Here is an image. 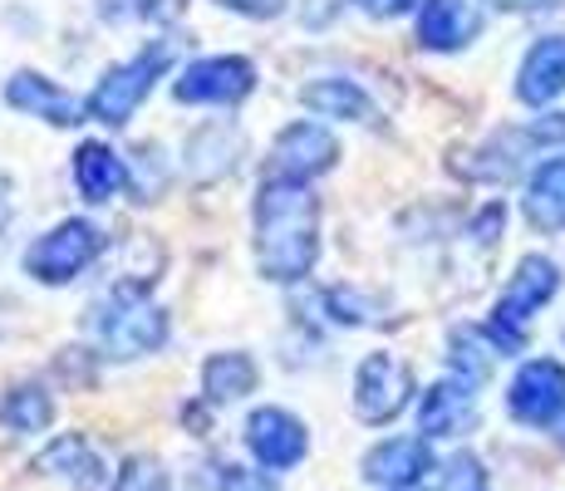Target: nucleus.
<instances>
[{
    "label": "nucleus",
    "mask_w": 565,
    "mask_h": 491,
    "mask_svg": "<svg viewBox=\"0 0 565 491\" xmlns=\"http://www.w3.org/2000/svg\"><path fill=\"white\" fill-rule=\"evenodd\" d=\"M315 250H320V202L306 182L266 178L256 196V266L266 280L310 276Z\"/></svg>",
    "instance_id": "nucleus-1"
},
{
    "label": "nucleus",
    "mask_w": 565,
    "mask_h": 491,
    "mask_svg": "<svg viewBox=\"0 0 565 491\" xmlns=\"http://www.w3.org/2000/svg\"><path fill=\"white\" fill-rule=\"evenodd\" d=\"M556 290H561V266H556V260H551V256H526V260H521L512 286H507L502 300H497L492 324H487L492 344L502 349V354H512V349L526 344L531 314H536Z\"/></svg>",
    "instance_id": "nucleus-2"
},
{
    "label": "nucleus",
    "mask_w": 565,
    "mask_h": 491,
    "mask_svg": "<svg viewBox=\"0 0 565 491\" xmlns=\"http://www.w3.org/2000/svg\"><path fill=\"white\" fill-rule=\"evenodd\" d=\"M168 60H172V45H153V50L138 54V60L108 70L99 79V89L89 94V118H99L104 128H124L128 118H134V108L153 94L158 74L168 70Z\"/></svg>",
    "instance_id": "nucleus-3"
},
{
    "label": "nucleus",
    "mask_w": 565,
    "mask_h": 491,
    "mask_svg": "<svg viewBox=\"0 0 565 491\" xmlns=\"http://www.w3.org/2000/svg\"><path fill=\"white\" fill-rule=\"evenodd\" d=\"M104 242L108 236L94 222H60L50 236H40V242L25 250V270L35 280H45V286H64V280H74L84 266L99 260Z\"/></svg>",
    "instance_id": "nucleus-4"
},
{
    "label": "nucleus",
    "mask_w": 565,
    "mask_h": 491,
    "mask_svg": "<svg viewBox=\"0 0 565 491\" xmlns=\"http://www.w3.org/2000/svg\"><path fill=\"white\" fill-rule=\"evenodd\" d=\"M94 330H99V349L108 359H138V354L162 349V340H168V314L158 305H148L143 295H118V305Z\"/></svg>",
    "instance_id": "nucleus-5"
},
{
    "label": "nucleus",
    "mask_w": 565,
    "mask_h": 491,
    "mask_svg": "<svg viewBox=\"0 0 565 491\" xmlns=\"http://www.w3.org/2000/svg\"><path fill=\"white\" fill-rule=\"evenodd\" d=\"M507 408L526 428H551L565 418V369L556 359H531L516 369L512 388H507Z\"/></svg>",
    "instance_id": "nucleus-6"
},
{
    "label": "nucleus",
    "mask_w": 565,
    "mask_h": 491,
    "mask_svg": "<svg viewBox=\"0 0 565 491\" xmlns=\"http://www.w3.org/2000/svg\"><path fill=\"white\" fill-rule=\"evenodd\" d=\"M408 393H413V374L404 359L394 354H369L354 374V413L364 423H394L398 413L408 408Z\"/></svg>",
    "instance_id": "nucleus-7"
},
{
    "label": "nucleus",
    "mask_w": 565,
    "mask_h": 491,
    "mask_svg": "<svg viewBox=\"0 0 565 491\" xmlns=\"http://www.w3.org/2000/svg\"><path fill=\"white\" fill-rule=\"evenodd\" d=\"M256 89V70L252 60H236V54H212V60H198L178 74L172 94L182 104H242L246 94Z\"/></svg>",
    "instance_id": "nucleus-8"
},
{
    "label": "nucleus",
    "mask_w": 565,
    "mask_h": 491,
    "mask_svg": "<svg viewBox=\"0 0 565 491\" xmlns=\"http://www.w3.org/2000/svg\"><path fill=\"white\" fill-rule=\"evenodd\" d=\"M334 158H340V143H334L330 128H320V124H290L286 134L270 143V178L310 182V178H320V172H330Z\"/></svg>",
    "instance_id": "nucleus-9"
},
{
    "label": "nucleus",
    "mask_w": 565,
    "mask_h": 491,
    "mask_svg": "<svg viewBox=\"0 0 565 491\" xmlns=\"http://www.w3.org/2000/svg\"><path fill=\"white\" fill-rule=\"evenodd\" d=\"M246 447H252V457L260 467H270V472H290V467L306 457V423L290 418L286 408H256L252 418H246Z\"/></svg>",
    "instance_id": "nucleus-10"
},
{
    "label": "nucleus",
    "mask_w": 565,
    "mask_h": 491,
    "mask_svg": "<svg viewBox=\"0 0 565 491\" xmlns=\"http://www.w3.org/2000/svg\"><path fill=\"white\" fill-rule=\"evenodd\" d=\"M477 384H467V378H443V384H433L423 393L418 403V433L423 438H458L467 423L477 418Z\"/></svg>",
    "instance_id": "nucleus-11"
},
{
    "label": "nucleus",
    "mask_w": 565,
    "mask_h": 491,
    "mask_svg": "<svg viewBox=\"0 0 565 491\" xmlns=\"http://www.w3.org/2000/svg\"><path fill=\"white\" fill-rule=\"evenodd\" d=\"M565 94V35H546L531 45L516 74V98L531 108H546L551 98Z\"/></svg>",
    "instance_id": "nucleus-12"
},
{
    "label": "nucleus",
    "mask_w": 565,
    "mask_h": 491,
    "mask_svg": "<svg viewBox=\"0 0 565 491\" xmlns=\"http://www.w3.org/2000/svg\"><path fill=\"white\" fill-rule=\"evenodd\" d=\"M6 98H10L15 108H25V114L50 118L54 128H74V124H84V114H89V104H79V98L64 94L54 79H45V74H30V70L10 79Z\"/></svg>",
    "instance_id": "nucleus-13"
},
{
    "label": "nucleus",
    "mask_w": 565,
    "mask_h": 491,
    "mask_svg": "<svg viewBox=\"0 0 565 491\" xmlns=\"http://www.w3.org/2000/svg\"><path fill=\"white\" fill-rule=\"evenodd\" d=\"M433 472V452L423 438H388L364 457V477L384 487H418Z\"/></svg>",
    "instance_id": "nucleus-14"
},
{
    "label": "nucleus",
    "mask_w": 565,
    "mask_h": 491,
    "mask_svg": "<svg viewBox=\"0 0 565 491\" xmlns=\"http://www.w3.org/2000/svg\"><path fill=\"white\" fill-rule=\"evenodd\" d=\"M482 30L472 0H423L418 10V45L423 50H462Z\"/></svg>",
    "instance_id": "nucleus-15"
},
{
    "label": "nucleus",
    "mask_w": 565,
    "mask_h": 491,
    "mask_svg": "<svg viewBox=\"0 0 565 491\" xmlns=\"http://www.w3.org/2000/svg\"><path fill=\"white\" fill-rule=\"evenodd\" d=\"M35 472H50V477H64V482H74V491H99L108 482L99 452H94L84 438H60L50 442L45 452L35 457Z\"/></svg>",
    "instance_id": "nucleus-16"
},
{
    "label": "nucleus",
    "mask_w": 565,
    "mask_h": 491,
    "mask_svg": "<svg viewBox=\"0 0 565 491\" xmlns=\"http://www.w3.org/2000/svg\"><path fill=\"white\" fill-rule=\"evenodd\" d=\"M526 222L536 232H565V152L541 162L526 182Z\"/></svg>",
    "instance_id": "nucleus-17"
},
{
    "label": "nucleus",
    "mask_w": 565,
    "mask_h": 491,
    "mask_svg": "<svg viewBox=\"0 0 565 491\" xmlns=\"http://www.w3.org/2000/svg\"><path fill=\"white\" fill-rule=\"evenodd\" d=\"M74 182H79L84 202H108V196L124 192L128 168L108 143H84L74 152Z\"/></svg>",
    "instance_id": "nucleus-18"
},
{
    "label": "nucleus",
    "mask_w": 565,
    "mask_h": 491,
    "mask_svg": "<svg viewBox=\"0 0 565 491\" xmlns=\"http://www.w3.org/2000/svg\"><path fill=\"white\" fill-rule=\"evenodd\" d=\"M300 104L324 118H360V124L374 118V104H369V94L354 79H315L300 89Z\"/></svg>",
    "instance_id": "nucleus-19"
},
{
    "label": "nucleus",
    "mask_w": 565,
    "mask_h": 491,
    "mask_svg": "<svg viewBox=\"0 0 565 491\" xmlns=\"http://www.w3.org/2000/svg\"><path fill=\"white\" fill-rule=\"evenodd\" d=\"M242 148V138H236V128H226V124H206L198 128V134L188 138V172L198 182H212V178H222L226 168H232V152Z\"/></svg>",
    "instance_id": "nucleus-20"
},
{
    "label": "nucleus",
    "mask_w": 565,
    "mask_h": 491,
    "mask_svg": "<svg viewBox=\"0 0 565 491\" xmlns=\"http://www.w3.org/2000/svg\"><path fill=\"white\" fill-rule=\"evenodd\" d=\"M54 423V398L40 384H15L0 398V428L6 433H45Z\"/></svg>",
    "instance_id": "nucleus-21"
},
{
    "label": "nucleus",
    "mask_w": 565,
    "mask_h": 491,
    "mask_svg": "<svg viewBox=\"0 0 565 491\" xmlns=\"http://www.w3.org/2000/svg\"><path fill=\"white\" fill-rule=\"evenodd\" d=\"M256 388V364L246 354H216L202 369V393L212 403H236Z\"/></svg>",
    "instance_id": "nucleus-22"
},
{
    "label": "nucleus",
    "mask_w": 565,
    "mask_h": 491,
    "mask_svg": "<svg viewBox=\"0 0 565 491\" xmlns=\"http://www.w3.org/2000/svg\"><path fill=\"white\" fill-rule=\"evenodd\" d=\"M502 354V349L492 344V334L487 330H452V374L467 378V384H482L487 374H492V359Z\"/></svg>",
    "instance_id": "nucleus-23"
},
{
    "label": "nucleus",
    "mask_w": 565,
    "mask_h": 491,
    "mask_svg": "<svg viewBox=\"0 0 565 491\" xmlns=\"http://www.w3.org/2000/svg\"><path fill=\"white\" fill-rule=\"evenodd\" d=\"M324 310H330V320H340V324H374L379 314H384V300L369 290L340 286V290L324 295Z\"/></svg>",
    "instance_id": "nucleus-24"
},
{
    "label": "nucleus",
    "mask_w": 565,
    "mask_h": 491,
    "mask_svg": "<svg viewBox=\"0 0 565 491\" xmlns=\"http://www.w3.org/2000/svg\"><path fill=\"white\" fill-rule=\"evenodd\" d=\"M114 491H168V477L153 457H128L124 472L114 477Z\"/></svg>",
    "instance_id": "nucleus-25"
},
{
    "label": "nucleus",
    "mask_w": 565,
    "mask_h": 491,
    "mask_svg": "<svg viewBox=\"0 0 565 491\" xmlns=\"http://www.w3.org/2000/svg\"><path fill=\"white\" fill-rule=\"evenodd\" d=\"M108 20H172L178 0H104Z\"/></svg>",
    "instance_id": "nucleus-26"
},
{
    "label": "nucleus",
    "mask_w": 565,
    "mask_h": 491,
    "mask_svg": "<svg viewBox=\"0 0 565 491\" xmlns=\"http://www.w3.org/2000/svg\"><path fill=\"white\" fill-rule=\"evenodd\" d=\"M212 487L216 491H276V482L266 472H246V467H232V462L212 467Z\"/></svg>",
    "instance_id": "nucleus-27"
},
{
    "label": "nucleus",
    "mask_w": 565,
    "mask_h": 491,
    "mask_svg": "<svg viewBox=\"0 0 565 491\" xmlns=\"http://www.w3.org/2000/svg\"><path fill=\"white\" fill-rule=\"evenodd\" d=\"M216 6L242 10V15H252V20H276L280 10H286V0H216Z\"/></svg>",
    "instance_id": "nucleus-28"
},
{
    "label": "nucleus",
    "mask_w": 565,
    "mask_h": 491,
    "mask_svg": "<svg viewBox=\"0 0 565 491\" xmlns=\"http://www.w3.org/2000/svg\"><path fill=\"white\" fill-rule=\"evenodd\" d=\"M360 10H369L374 20H398V15H408L418 0H354Z\"/></svg>",
    "instance_id": "nucleus-29"
},
{
    "label": "nucleus",
    "mask_w": 565,
    "mask_h": 491,
    "mask_svg": "<svg viewBox=\"0 0 565 491\" xmlns=\"http://www.w3.org/2000/svg\"><path fill=\"white\" fill-rule=\"evenodd\" d=\"M497 10H536V6H556V0H492Z\"/></svg>",
    "instance_id": "nucleus-30"
},
{
    "label": "nucleus",
    "mask_w": 565,
    "mask_h": 491,
    "mask_svg": "<svg viewBox=\"0 0 565 491\" xmlns=\"http://www.w3.org/2000/svg\"><path fill=\"white\" fill-rule=\"evenodd\" d=\"M6 222H10V202L0 196V232H6Z\"/></svg>",
    "instance_id": "nucleus-31"
},
{
    "label": "nucleus",
    "mask_w": 565,
    "mask_h": 491,
    "mask_svg": "<svg viewBox=\"0 0 565 491\" xmlns=\"http://www.w3.org/2000/svg\"><path fill=\"white\" fill-rule=\"evenodd\" d=\"M388 491H418V487H388Z\"/></svg>",
    "instance_id": "nucleus-32"
},
{
    "label": "nucleus",
    "mask_w": 565,
    "mask_h": 491,
    "mask_svg": "<svg viewBox=\"0 0 565 491\" xmlns=\"http://www.w3.org/2000/svg\"><path fill=\"white\" fill-rule=\"evenodd\" d=\"M472 491H477V487H472Z\"/></svg>",
    "instance_id": "nucleus-33"
}]
</instances>
